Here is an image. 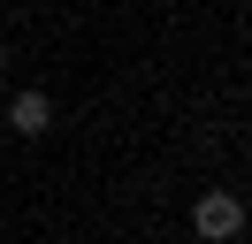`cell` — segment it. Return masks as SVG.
Wrapping results in <instances>:
<instances>
[{
	"label": "cell",
	"mask_w": 252,
	"mask_h": 244,
	"mask_svg": "<svg viewBox=\"0 0 252 244\" xmlns=\"http://www.w3.org/2000/svg\"><path fill=\"white\" fill-rule=\"evenodd\" d=\"M0 76H8V38H0Z\"/></svg>",
	"instance_id": "obj_3"
},
{
	"label": "cell",
	"mask_w": 252,
	"mask_h": 244,
	"mask_svg": "<svg viewBox=\"0 0 252 244\" xmlns=\"http://www.w3.org/2000/svg\"><path fill=\"white\" fill-rule=\"evenodd\" d=\"M8 130H16V137H46V130H54V99H46L38 84H23L16 99H8Z\"/></svg>",
	"instance_id": "obj_2"
},
{
	"label": "cell",
	"mask_w": 252,
	"mask_h": 244,
	"mask_svg": "<svg viewBox=\"0 0 252 244\" xmlns=\"http://www.w3.org/2000/svg\"><path fill=\"white\" fill-rule=\"evenodd\" d=\"M191 229H199L206 244H229L237 229H245V198H237V191H199V206H191Z\"/></svg>",
	"instance_id": "obj_1"
}]
</instances>
